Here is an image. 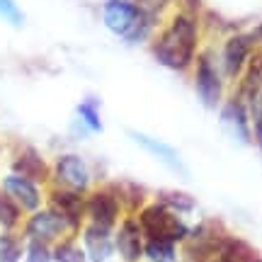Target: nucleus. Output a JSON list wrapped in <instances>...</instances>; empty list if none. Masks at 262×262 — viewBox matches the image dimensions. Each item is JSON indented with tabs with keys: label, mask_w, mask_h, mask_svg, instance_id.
<instances>
[{
	"label": "nucleus",
	"mask_w": 262,
	"mask_h": 262,
	"mask_svg": "<svg viewBox=\"0 0 262 262\" xmlns=\"http://www.w3.org/2000/svg\"><path fill=\"white\" fill-rule=\"evenodd\" d=\"M199 47V27L192 12H178L153 41V56L172 71H187Z\"/></svg>",
	"instance_id": "1"
},
{
	"label": "nucleus",
	"mask_w": 262,
	"mask_h": 262,
	"mask_svg": "<svg viewBox=\"0 0 262 262\" xmlns=\"http://www.w3.org/2000/svg\"><path fill=\"white\" fill-rule=\"evenodd\" d=\"M139 226L146 238H165V241H172V243H182L189 235V228L192 226L185 224V219L175 211H170L165 204H160L158 199L156 202H148V204L141 209L139 214Z\"/></svg>",
	"instance_id": "2"
},
{
	"label": "nucleus",
	"mask_w": 262,
	"mask_h": 262,
	"mask_svg": "<svg viewBox=\"0 0 262 262\" xmlns=\"http://www.w3.org/2000/svg\"><path fill=\"white\" fill-rule=\"evenodd\" d=\"M49 185H56V187H66L73 189V192H80V194H88L93 185V168L90 163L75 153V150H63L58 153L56 158L51 160V182Z\"/></svg>",
	"instance_id": "3"
},
{
	"label": "nucleus",
	"mask_w": 262,
	"mask_h": 262,
	"mask_svg": "<svg viewBox=\"0 0 262 262\" xmlns=\"http://www.w3.org/2000/svg\"><path fill=\"white\" fill-rule=\"evenodd\" d=\"M102 22L110 32L139 41L146 32V12L134 0H107L102 5Z\"/></svg>",
	"instance_id": "4"
},
{
	"label": "nucleus",
	"mask_w": 262,
	"mask_h": 262,
	"mask_svg": "<svg viewBox=\"0 0 262 262\" xmlns=\"http://www.w3.org/2000/svg\"><path fill=\"white\" fill-rule=\"evenodd\" d=\"M226 233L228 231L219 221H202V224L192 226L189 235L180 243L185 262H211Z\"/></svg>",
	"instance_id": "5"
},
{
	"label": "nucleus",
	"mask_w": 262,
	"mask_h": 262,
	"mask_svg": "<svg viewBox=\"0 0 262 262\" xmlns=\"http://www.w3.org/2000/svg\"><path fill=\"white\" fill-rule=\"evenodd\" d=\"M19 231H22V235L27 241H41V243L49 245H56L58 241H63L66 235H75L71 231V226L63 221V216H58L47 204L25 216V224H22Z\"/></svg>",
	"instance_id": "6"
},
{
	"label": "nucleus",
	"mask_w": 262,
	"mask_h": 262,
	"mask_svg": "<svg viewBox=\"0 0 262 262\" xmlns=\"http://www.w3.org/2000/svg\"><path fill=\"white\" fill-rule=\"evenodd\" d=\"M8 170L10 172H17V175H22L27 180H34L41 187H49V182H51V163L32 143H19V146H15L10 150Z\"/></svg>",
	"instance_id": "7"
},
{
	"label": "nucleus",
	"mask_w": 262,
	"mask_h": 262,
	"mask_svg": "<svg viewBox=\"0 0 262 262\" xmlns=\"http://www.w3.org/2000/svg\"><path fill=\"white\" fill-rule=\"evenodd\" d=\"M124 209L112 194V189L107 185H95L85 194V224L104 226V228H117L122 221Z\"/></svg>",
	"instance_id": "8"
},
{
	"label": "nucleus",
	"mask_w": 262,
	"mask_h": 262,
	"mask_svg": "<svg viewBox=\"0 0 262 262\" xmlns=\"http://www.w3.org/2000/svg\"><path fill=\"white\" fill-rule=\"evenodd\" d=\"M0 187L5 189V194L15 202V204L25 211V214H32L41 206L47 204V187L37 185L34 180H27L17 175V172H3L0 175Z\"/></svg>",
	"instance_id": "9"
},
{
	"label": "nucleus",
	"mask_w": 262,
	"mask_h": 262,
	"mask_svg": "<svg viewBox=\"0 0 262 262\" xmlns=\"http://www.w3.org/2000/svg\"><path fill=\"white\" fill-rule=\"evenodd\" d=\"M47 206L54 209L58 216H63V221L71 226V231L75 235L80 233V228L85 226V194L66 187H56V185H49Z\"/></svg>",
	"instance_id": "10"
},
{
	"label": "nucleus",
	"mask_w": 262,
	"mask_h": 262,
	"mask_svg": "<svg viewBox=\"0 0 262 262\" xmlns=\"http://www.w3.org/2000/svg\"><path fill=\"white\" fill-rule=\"evenodd\" d=\"M143 243H146V235L141 231L136 214H124L114 228V255H119L122 262H141Z\"/></svg>",
	"instance_id": "11"
},
{
	"label": "nucleus",
	"mask_w": 262,
	"mask_h": 262,
	"mask_svg": "<svg viewBox=\"0 0 262 262\" xmlns=\"http://www.w3.org/2000/svg\"><path fill=\"white\" fill-rule=\"evenodd\" d=\"M80 245L90 262H110L114 255V228L85 224L80 228Z\"/></svg>",
	"instance_id": "12"
},
{
	"label": "nucleus",
	"mask_w": 262,
	"mask_h": 262,
	"mask_svg": "<svg viewBox=\"0 0 262 262\" xmlns=\"http://www.w3.org/2000/svg\"><path fill=\"white\" fill-rule=\"evenodd\" d=\"M194 85L199 97L204 100L209 107H216L221 102V95H224V85H221V78L216 73L214 61L209 54H202L196 58V68H194Z\"/></svg>",
	"instance_id": "13"
},
{
	"label": "nucleus",
	"mask_w": 262,
	"mask_h": 262,
	"mask_svg": "<svg viewBox=\"0 0 262 262\" xmlns=\"http://www.w3.org/2000/svg\"><path fill=\"white\" fill-rule=\"evenodd\" d=\"M107 187L112 189V194L117 196V202L122 204L124 214H139L143 206L148 204V192L143 185L131 182V180H112L104 182Z\"/></svg>",
	"instance_id": "14"
},
{
	"label": "nucleus",
	"mask_w": 262,
	"mask_h": 262,
	"mask_svg": "<svg viewBox=\"0 0 262 262\" xmlns=\"http://www.w3.org/2000/svg\"><path fill=\"white\" fill-rule=\"evenodd\" d=\"M250 49H253L250 34H235L224 44V71L228 78H235L243 71L245 61L250 56Z\"/></svg>",
	"instance_id": "15"
},
{
	"label": "nucleus",
	"mask_w": 262,
	"mask_h": 262,
	"mask_svg": "<svg viewBox=\"0 0 262 262\" xmlns=\"http://www.w3.org/2000/svg\"><path fill=\"white\" fill-rule=\"evenodd\" d=\"M211 262H262V257L248 241L226 233V238L221 241Z\"/></svg>",
	"instance_id": "16"
},
{
	"label": "nucleus",
	"mask_w": 262,
	"mask_h": 262,
	"mask_svg": "<svg viewBox=\"0 0 262 262\" xmlns=\"http://www.w3.org/2000/svg\"><path fill=\"white\" fill-rule=\"evenodd\" d=\"M131 139L139 143L141 148L146 150V153H150V156H156V158L163 163V165H168L170 170H175V172H185L182 170V160H180V156L175 153V148H170L168 143H163V141L153 139V136H143V134H134Z\"/></svg>",
	"instance_id": "17"
},
{
	"label": "nucleus",
	"mask_w": 262,
	"mask_h": 262,
	"mask_svg": "<svg viewBox=\"0 0 262 262\" xmlns=\"http://www.w3.org/2000/svg\"><path fill=\"white\" fill-rule=\"evenodd\" d=\"M146 262H180V245L165 238H146L143 243Z\"/></svg>",
	"instance_id": "18"
},
{
	"label": "nucleus",
	"mask_w": 262,
	"mask_h": 262,
	"mask_svg": "<svg viewBox=\"0 0 262 262\" xmlns=\"http://www.w3.org/2000/svg\"><path fill=\"white\" fill-rule=\"evenodd\" d=\"M25 245L27 238L22 231H0V262H22Z\"/></svg>",
	"instance_id": "19"
},
{
	"label": "nucleus",
	"mask_w": 262,
	"mask_h": 262,
	"mask_svg": "<svg viewBox=\"0 0 262 262\" xmlns=\"http://www.w3.org/2000/svg\"><path fill=\"white\" fill-rule=\"evenodd\" d=\"M51 257H54V262H90L78 235H66L63 241L51 245Z\"/></svg>",
	"instance_id": "20"
},
{
	"label": "nucleus",
	"mask_w": 262,
	"mask_h": 262,
	"mask_svg": "<svg viewBox=\"0 0 262 262\" xmlns=\"http://www.w3.org/2000/svg\"><path fill=\"white\" fill-rule=\"evenodd\" d=\"M25 211L0 187V231H19L25 224Z\"/></svg>",
	"instance_id": "21"
},
{
	"label": "nucleus",
	"mask_w": 262,
	"mask_h": 262,
	"mask_svg": "<svg viewBox=\"0 0 262 262\" xmlns=\"http://www.w3.org/2000/svg\"><path fill=\"white\" fill-rule=\"evenodd\" d=\"M158 199L160 204H165L170 211H175V214H192L196 209V202L194 196H189L187 192H180V189H168V192H158Z\"/></svg>",
	"instance_id": "22"
},
{
	"label": "nucleus",
	"mask_w": 262,
	"mask_h": 262,
	"mask_svg": "<svg viewBox=\"0 0 262 262\" xmlns=\"http://www.w3.org/2000/svg\"><path fill=\"white\" fill-rule=\"evenodd\" d=\"M78 122L85 131H93V134H100L102 131V117H100V110H97V102L95 100H83L78 104Z\"/></svg>",
	"instance_id": "23"
},
{
	"label": "nucleus",
	"mask_w": 262,
	"mask_h": 262,
	"mask_svg": "<svg viewBox=\"0 0 262 262\" xmlns=\"http://www.w3.org/2000/svg\"><path fill=\"white\" fill-rule=\"evenodd\" d=\"M25 262H54L51 245L41 241H27L25 245Z\"/></svg>",
	"instance_id": "24"
},
{
	"label": "nucleus",
	"mask_w": 262,
	"mask_h": 262,
	"mask_svg": "<svg viewBox=\"0 0 262 262\" xmlns=\"http://www.w3.org/2000/svg\"><path fill=\"white\" fill-rule=\"evenodd\" d=\"M0 19H5L12 27L25 25V12L17 5V0H0Z\"/></svg>",
	"instance_id": "25"
},
{
	"label": "nucleus",
	"mask_w": 262,
	"mask_h": 262,
	"mask_svg": "<svg viewBox=\"0 0 262 262\" xmlns=\"http://www.w3.org/2000/svg\"><path fill=\"white\" fill-rule=\"evenodd\" d=\"M255 139H257V143L262 148V104L255 110Z\"/></svg>",
	"instance_id": "26"
},
{
	"label": "nucleus",
	"mask_w": 262,
	"mask_h": 262,
	"mask_svg": "<svg viewBox=\"0 0 262 262\" xmlns=\"http://www.w3.org/2000/svg\"><path fill=\"white\" fill-rule=\"evenodd\" d=\"M3 153H5V148H3V143H0V158H3Z\"/></svg>",
	"instance_id": "27"
}]
</instances>
